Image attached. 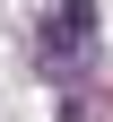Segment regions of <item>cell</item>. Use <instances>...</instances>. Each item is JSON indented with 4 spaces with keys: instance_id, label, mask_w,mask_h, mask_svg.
<instances>
[{
    "instance_id": "1",
    "label": "cell",
    "mask_w": 113,
    "mask_h": 122,
    "mask_svg": "<svg viewBox=\"0 0 113 122\" xmlns=\"http://www.w3.org/2000/svg\"><path fill=\"white\" fill-rule=\"evenodd\" d=\"M96 61V0H61L44 18V79L52 87H78Z\"/></svg>"
},
{
    "instance_id": "2",
    "label": "cell",
    "mask_w": 113,
    "mask_h": 122,
    "mask_svg": "<svg viewBox=\"0 0 113 122\" xmlns=\"http://www.w3.org/2000/svg\"><path fill=\"white\" fill-rule=\"evenodd\" d=\"M61 122H113V96H104V87H87V79L61 87Z\"/></svg>"
}]
</instances>
